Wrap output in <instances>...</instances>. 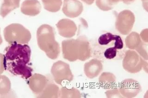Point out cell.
<instances>
[{
    "instance_id": "obj_1",
    "label": "cell",
    "mask_w": 148,
    "mask_h": 98,
    "mask_svg": "<svg viewBox=\"0 0 148 98\" xmlns=\"http://www.w3.org/2000/svg\"><path fill=\"white\" fill-rule=\"evenodd\" d=\"M6 50L3 60L5 70L25 79L31 77L32 69L30 64L31 55L30 47L14 42Z\"/></svg>"
},
{
    "instance_id": "obj_2",
    "label": "cell",
    "mask_w": 148,
    "mask_h": 98,
    "mask_svg": "<svg viewBox=\"0 0 148 98\" xmlns=\"http://www.w3.org/2000/svg\"><path fill=\"white\" fill-rule=\"evenodd\" d=\"M90 44L91 57L101 61L122 60L126 51L121 37L111 32L102 34Z\"/></svg>"
},
{
    "instance_id": "obj_3",
    "label": "cell",
    "mask_w": 148,
    "mask_h": 98,
    "mask_svg": "<svg viewBox=\"0 0 148 98\" xmlns=\"http://www.w3.org/2000/svg\"><path fill=\"white\" fill-rule=\"evenodd\" d=\"M122 59L123 67L128 72L135 74L143 69L148 72V63L136 51L126 50Z\"/></svg>"
},
{
    "instance_id": "obj_4",
    "label": "cell",
    "mask_w": 148,
    "mask_h": 98,
    "mask_svg": "<svg viewBox=\"0 0 148 98\" xmlns=\"http://www.w3.org/2000/svg\"><path fill=\"white\" fill-rule=\"evenodd\" d=\"M135 22L134 14L129 10H124L118 14L115 23L116 30L123 35L131 32Z\"/></svg>"
},
{
    "instance_id": "obj_5",
    "label": "cell",
    "mask_w": 148,
    "mask_h": 98,
    "mask_svg": "<svg viewBox=\"0 0 148 98\" xmlns=\"http://www.w3.org/2000/svg\"><path fill=\"white\" fill-rule=\"evenodd\" d=\"M125 46L130 49L136 50L137 53L145 60H148L147 43L143 42L138 33L132 32L125 40Z\"/></svg>"
},
{
    "instance_id": "obj_6",
    "label": "cell",
    "mask_w": 148,
    "mask_h": 98,
    "mask_svg": "<svg viewBox=\"0 0 148 98\" xmlns=\"http://www.w3.org/2000/svg\"><path fill=\"white\" fill-rule=\"evenodd\" d=\"M119 90L123 97L132 98L136 97L140 93L142 87L139 82L135 80L126 79L119 84Z\"/></svg>"
},
{
    "instance_id": "obj_7",
    "label": "cell",
    "mask_w": 148,
    "mask_h": 98,
    "mask_svg": "<svg viewBox=\"0 0 148 98\" xmlns=\"http://www.w3.org/2000/svg\"><path fill=\"white\" fill-rule=\"evenodd\" d=\"M84 70L85 74L88 78H95L103 70V65L101 61L93 58L85 64Z\"/></svg>"
},
{
    "instance_id": "obj_8",
    "label": "cell",
    "mask_w": 148,
    "mask_h": 98,
    "mask_svg": "<svg viewBox=\"0 0 148 98\" xmlns=\"http://www.w3.org/2000/svg\"><path fill=\"white\" fill-rule=\"evenodd\" d=\"M63 10L67 16L76 17L82 13L83 6L77 0H64Z\"/></svg>"
},
{
    "instance_id": "obj_9",
    "label": "cell",
    "mask_w": 148,
    "mask_h": 98,
    "mask_svg": "<svg viewBox=\"0 0 148 98\" xmlns=\"http://www.w3.org/2000/svg\"><path fill=\"white\" fill-rule=\"evenodd\" d=\"M116 78L112 73L105 72L101 74L99 78V85L105 89H112L115 85Z\"/></svg>"
},
{
    "instance_id": "obj_10",
    "label": "cell",
    "mask_w": 148,
    "mask_h": 98,
    "mask_svg": "<svg viewBox=\"0 0 148 98\" xmlns=\"http://www.w3.org/2000/svg\"><path fill=\"white\" fill-rule=\"evenodd\" d=\"M120 1V0H96L95 3L99 9L108 11L112 10L114 6Z\"/></svg>"
},
{
    "instance_id": "obj_11",
    "label": "cell",
    "mask_w": 148,
    "mask_h": 98,
    "mask_svg": "<svg viewBox=\"0 0 148 98\" xmlns=\"http://www.w3.org/2000/svg\"><path fill=\"white\" fill-rule=\"evenodd\" d=\"M107 98H122L119 93V89L117 88H112L109 89L105 92Z\"/></svg>"
},
{
    "instance_id": "obj_12",
    "label": "cell",
    "mask_w": 148,
    "mask_h": 98,
    "mask_svg": "<svg viewBox=\"0 0 148 98\" xmlns=\"http://www.w3.org/2000/svg\"><path fill=\"white\" fill-rule=\"evenodd\" d=\"M148 29H145L142 31L140 35V38L142 41L146 43H147L148 42Z\"/></svg>"
},
{
    "instance_id": "obj_13",
    "label": "cell",
    "mask_w": 148,
    "mask_h": 98,
    "mask_svg": "<svg viewBox=\"0 0 148 98\" xmlns=\"http://www.w3.org/2000/svg\"><path fill=\"white\" fill-rule=\"evenodd\" d=\"M143 2V7L146 11H148V0H142Z\"/></svg>"
},
{
    "instance_id": "obj_14",
    "label": "cell",
    "mask_w": 148,
    "mask_h": 98,
    "mask_svg": "<svg viewBox=\"0 0 148 98\" xmlns=\"http://www.w3.org/2000/svg\"><path fill=\"white\" fill-rule=\"evenodd\" d=\"M136 0H120V1H122L123 3L126 4H131L134 3Z\"/></svg>"
},
{
    "instance_id": "obj_15",
    "label": "cell",
    "mask_w": 148,
    "mask_h": 98,
    "mask_svg": "<svg viewBox=\"0 0 148 98\" xmlns=\"http://www.w3.org/2000/svg\"><path fill=\"white\" fill-rule=\"evenodd\" d=\"M82 1L86 3L88 5H91L94 3L95 0H82Z\"/></svg>"
}]
</instances>
